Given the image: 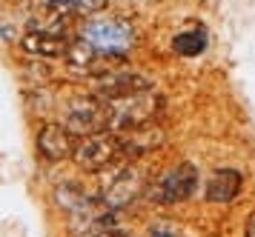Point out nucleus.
<instances>
[{
    "mask_svg": "<svg viewBox=\"0 0 255 237\" xmlns=\"http://www.w3.org/2000/svg\"><path fill=\"white\" fill-rule=\"evenodd\" d=\"M81 40L98 49L109 60H118L132 49L135 29L127 20H118V17H92L81 26Z\"/></svg>",
    "mask_w": 255,
    "mask_h": 237,
    "instance_id": "nucleus-1",
    "label": "nucleus"
},
{
    "mask_svg": "<svg viewBox=\"0 0 255 237\" xmlns=\"http://www.w3.org/2000/svg\"><path fill=\"white\" fill-rule=\"evenodd\" d=\"M247 237H255V215H250L247 220Z\"/></svg>",
    "mask_w": 255,
    "mask_h": 237,
    "instance_id": "nucleus-15",
    "label": "nucleus"
},
{
    "mask_svg": "<svg viewBox=\"0 0 255 237\" xmlns=\"http://www.w3.org/2000/svg\"><path fill=\"white\" fill-rule=\"evenodd\" d=\"M26 29L29 32H46V34H63L66 32V17L58 14V11H43V14H35V17H29L26 23Z\"/></svg>",
    "mask_w": 255,
    "mask_h": 237,
    "instance_id": "nucleus-13",
    "label": "nucleus"
},
{
    "mask_svg": "<svg viewBox=\"0 0 255 237\" xmlns=\"http://www.w3.org/2000/svg\"><path fill=\"white\" fill-rule=\"evenodd\" d=\"M78 143H81L78 135L69 132L63 123H46V126H40V132H37V152L46 160L75 158Z\"/></svg>",
    "mask_w": 255,
    "mask_h": 237,
    "instance_id": "nucleus-7",
    "label": "nucleus"
},
{
    "mask_svg": "<svg viewBox=\"0 0 255 237\" xmlns=\"http://www.w3.org/2000/svg\"><path fill=\"white\" fill-rule=\"evenodd\" d=\"M244 189V174L238 169H218L209 174L207 186H204V197L207 203H232Z\"/></svg>",
    "mask_w": 255,
    "mask_h": 237,
    "instance_id": "nucleus-9",
    "label": "nucleus"
},
{
    "mask_svg": "<svg viewBox=\"0 0 255 237\" xmlns=\"http://www.w3.org/2000/svg\"><path fill=\"white\" fill-rule=\"evenodd\" d=\"M146 192V186H143V174L138 169H132V166H121L109 174V180L104 183V194H101V200H104L109 209H127L138 200L140 194Z\"/></svg>",
    "mask_w": 255,
    "mask_h": 237,
    "instance_id": "nucleus-5",
    "label": "nucleus"
},
{
    "mask_svg": "<svg viewBox=\"0 0 255 237\" xmlns=\"http://www.w3.org/2000/svg\"><path fill=\"white\" fill-rule=\"evenodd\" d=\"M152 89L149 78H140V75H101L98 83H95V94L98 97H121V94H135V91H146Z\"/></svg>",
    "mask_w": 255,
    "mask_h": 237,
    "instance_id": "nucleus-10",
    "label": "nucleus"
},
{
    "mask_svg": "<svg viewBox=\"0 0 255 237\" xmlns=\"http://www.w3.org/2000/svg\"><path fill=\"white\" fill-rule=\"evenodd\" d=\"M106 6V0H46V9L58 11L63 17L72 14H95Z\"/></svg>",
    "mask_w": 255,
    "mask_h": 237,
    "instance_id": "nucleus-12",
    "label": "nucleus"
},
{
    "mask_svg": "<svg viewBox=\"0 0 255 237\" xmlns=\"http://www.w3.org/2000/svg\"><path fill=\"white\" fill-rule=\"evenodd\" d=\"M195 186H198V169L192 163H178L175 169L155 177V183L146 189V197L158 206H175L189 200Z\"/></svg>",
    "mask_w": 255,
    "mask_h": 237,
    "instance_id": "nucleus-3",
    "label": "nucleus"
},
{
    "mask_svg": "<svg viewBox=\"0 0 255 237\" xmlns=\"http://www.w3.org/2000/svg\"><path fill=\"white\" fill-rule=\"evenodd\" d=\"M20 52H26L29 57H40V60H60L69 57L72 40H66L63 34H46V32H29L20 37Z\"/></svg>",
    "mask_w": 255,
    "mask_h": 237,
    "instance_id": "nucleus-8",
    "label": "nucleus"
},
{
    "mask_svg": "<svg viewBox=\"0 0 255 237\" xmlns=\"http://www.w3.org/2000/svg\"><path fill=\"white\" fill-rule=\"evenodd\" d=\"M161 109V100L152 94V89L135 91V94H121L106 100V129H140L155 117Z\"/></svg>",
    "mask_w": 255,
    "mask_h": 237,
    "instance_id": "nucleus-2",
    "label": "nucleus"
},
{
    "mask_svg": "<svg viewBox=\"0 0 255 237\" xmlns=\"http://www.w3.org/2000/svg\"><path fill=\"white\" fill-rule=\"evenodd\" d=\"M63 126L75 135H95L106 126V103L98 100H69L63 109Z\"/></svg>",
    "mask_w": 255,
    "mask_h": 237,
    "instance_id": "nucleus-6",
    "label": "nucleus"
},
{
    "mask_svg": "<svg viewBox=\"0 0 255 237\" xmlns=\"http://www.w3.org/2000/svg\"><path fill=\"white\" fill-rule=\"evenodd\" d=\"M121 155H127L121 137L112 135V132H95V135H86L78 143L75 163L89 171H104V169H112L121 160Z\"/></svg>",
    "mask_w": 255,
    "mask_h": 237,
    "instance_id": "nucleus-4",
    "label": "nucleus"
},
{
    "mask_svg": "<svg viewBox=\"0 0 255 237\" xmlns=\"http://www.w3.org/2000/svg\"><path fill=\"white\" fill-rule=\"evenodd\" d=\"M149 237H184V232L172 223H155L149 229Z\"/></svg>",
    "mask_w": 255,
    "mask_h": 237,
    "instance_id": "nucleus-14",
    "label": "nucleus"
},
{
    "mask_svg": "<svg viewBox=\"0 0 255 237\" xmlns=\"http://www.w3.org/2000/svg\"><path fill=\"white\" fill-rule=\"evenodd\" d=\"M207 34L201 29H186V32H178L172 37V52L178 57H198L207 52Z\"/></svg>",
    "mask_w": 255,
    "mask_h": 237,
    "instance_id": "nucleus-11",
    "label": "nucleus"
}]
</instances>
